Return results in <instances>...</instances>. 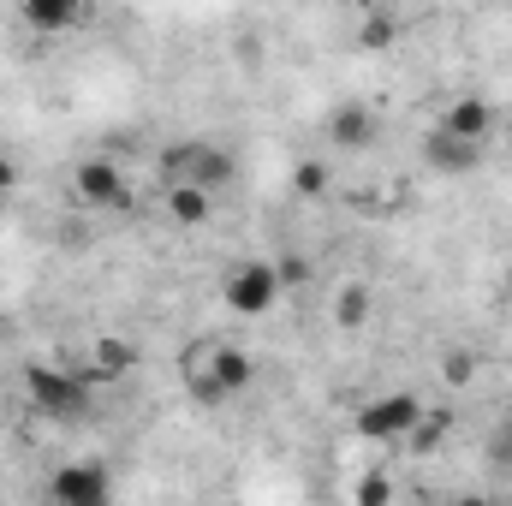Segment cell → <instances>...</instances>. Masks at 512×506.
<instances>
[{
  "label": "cell",
  "mask_w": 512,
  "mask_h": 506,
  "mask_svg": "<svg viewBox=\"0 0 512 506\" xmlns=\"http://www.w3.org/2000/svg\"><path fill=\"white\" fill-rule=\"evenodd\" d=\"M292 185H298L304 197H322V191H328V167H322V161H298V173H292Z\"/></svg>",
  "instance_id": "cell-18"
},
{
  "label": "cell",
  "mask_w": 512,
  "mask_h": 506,
  "mask_svg": "<svg viewBox=\"0 0 512 506\" xmlns=\"http://www.w3.org/2000/svg\"><path fill=\"white\" fill-rule=\"evenodd\" d=\"M334 322H340V328H364V322H370V286H346V292L334 298Z\"/></svg>",
  "instance_id": "cell-16"
},
{
  "label": "cell",
  "mask_w": 512,
  "mask_h": 506,
  "mask_svg": "<svg viewBox=\"0 0 512 506\" xmlns=\"http://www.w3.org/2000/svg\"><path fill=\"white\" fill-rule=\"evenodd\" d=\"M167 179H185V185H203V191H227L239 179V161L227 149H209V143H179L161 155Z\"/></svg>",
  "instance_id": "cell-3"
},
{
  "label": "cell",
  "mask_w": 512,
  "mask_h": 506,
  "mask_svg": "<svg viewBox=\"0 0 512 506\" xmlns=\"http://www.w3.org/2000/svg\"><path fill=\"white\" fill-rule=\"evenodd\" d=\"M280 274H274V262H233L227 268V280H221V298H227V310L233 316H268L274 304H280Z\"/></svg>",
  "instance_id": "cell-2"
},
{
  "label": "cell",
  "mask_w": 512,
  "mask_h": 506,
  "mask_svg": "<svg viewBox=\"0 0 512 506\" xmlns=\"http://www.w3.org/2000/svg\"><path fill=\"white\" fill-rule=\"evenodd\" d=\"M12 185H18V173H12V161L0 155V191H12Z\"/></svg>",
  "instance_id": "cell-23"
},
{
  "label": "cell",
  "mask_w": 512,
  "mask_h": 506,
  "mask_svg": "<svg viewBox=\"0 0 512 506\" xmlns=\"http://www.w3.org/2000/svg\"><path fill=\"white\" fill-rule=\"evenodd\" d=\"M185 393H191L197 405H221V399H233V393L221 387V376H215V370H203V364H197V352L185 358Z\"/></svg>",
  "instance_id": "cell-14"
},
{
  "label": "cell",
  "mask_w": 512,
  "mask_h": 506,
  "mask_svg": "<svg viewBox=\"0 0 512 506\" xmlns=\"http://www.w3.org/2000/svg\"><path fill=\"white\" fill-rule=\"evenodd\" d=\"M334 143H346V149L376 143V114H370V108H340V114H334Z\"/></svg>",
  "instance_id": "cell-13"
},
{
  "label": "cell",
  "mask_w": 512,
  "mask_h": 506,
  "mask_svg": "<svg viewBox=\"0 0 512 506\" xmlns=\"http://www.w3.org/2000/svg\"><path fill=\"white\" fill-rule=\"evenodd\" d=\"M435 126L459 131V137H471V143H489V131H495V108L483 102V96H459V102H447L441 108V120Z\"/></svg>",
  "instance_id": "cell-8"
},
{
  "label": "cell",
  "mask_w": 512,
  "mask_h": 506,
  "mask_svg": "<svg viewBox=\"0 0 512 506\" xmlns=\"http://www.w3.org/2000/svg\"><path fill=\"white\" fill-rule=\"evenodd\" d=\"M507 298H512V268H507Z\"/></svg>",
  "instance_id": "cell-24"
},
{
  "label": "cell",
  "mask_w": 512,
  "mask_h": 506,
  "mask_svg": "<svg viewBox=\"0 0 512 506\" xmlns=\"http://www.w3.org/2000/svg\"><path fill=\"white\" fill-rule=\"evenodd\" d=\"M441 376L453 381V387H465V381L477 376V358H471V352H447V358H441Z\"/></svg>",
  "instance_id": "cell-19"
},
{
  "label": "cell",
  "mask_w": 512,
  "mask_h": 506,
  "mask_svg": "<svg viewBox=\"0 0 512 506\" xmlns=\"http://www.w3.org/2000/svg\"><path fill=\"white\" fill-rule=\"evenodd\" d=\"M72 191H78V203H90V209H126L131 203L126 173H120L114 161H102V155H90V161L72 167Z\"/></svg>",
  "instance_id": "cell-5"
},
{
  "label": "cell",
  "mask_w": 512,
  "mask_h": 506,
  "mask_svg": "<svg viewBox=\"0 0 512 506\" xmlns=\"http://www.w3.org/2000/svg\"><path fill=\"white\" fill-rule=\"evenodd\" d=\"M209 203H215V191L185 185V179H173V191H167V215H173L179 227H203V221H209Z\"/></svg>",
  "instance_id": "cell-12"
},
{
  "label": "cell",
  "mask_w": 512,
  "mask_h": 506,
  "mask_svg": "<svg viewBox=\"0 0 512 506\" xmlns=\"http://www.w3.org/2000/svg\"><path fill=\"white\" fill-rule=\"evenodd\" d=\"M0 334H6V310H0Z\"/></svg>",
  "instance_id": "cell-26"
},
{
  "label": "cell",
  "mask_w": 512,
  "mask_h": 506,
  "mask_svg": "<svg viewBox=\"0 0 512 506\" xmlns=\"http://www.w3.org/2000/svg\"><path fill=\"white\" fill-rule=\"evenodd\" d=\"M489 459H501V465H512V423L501 429V435H489Z\"/></svg>",
  "instance_id": "cell-22"
},
{
  "label": "cell",
  "mask_w": 512,
  "mask_h": 506,
  "mask_svg": "<svg viewBox=\"0 0 512 506\" xmlns=\"http://www.w3.org/2000/svg\"><path fill=\"white\" fill-rule=\"evenodd\" d=\"M423 161H429L435 173H477L483 143H471V137H459V131H447V126H429V137H423Z\"/></svg>",
  "instance_id": "cell-6"
},
{
  "label": "cell",
  "mask_w": 512,
  "mask_h": 506,
  "mask_svg": "<svg viewBox=\"0 0 512 506\" xmlns=\"http://www.w3.org/2000/svg\"><path fill=\"white\" fill-rule=\"evenodd\" d=\"M507 155H512V126H507Z\"/></svg>",
  "instance_id": "cell-25"
},
{
  "label": "cell",
  "mask_w": 512,
  "mask_h": 506,
  "mask_svg": "<svg viewBox=\"0 0 512 506\" xmlns=\"http://www.w3.org/2000/svg\"><path fill=\"white\" fill-rule=\"evenodd\" d=\"M274 274H280V286H304V280H310V262H304V256H280Z\"/></svg>",
  "instance_id": "cell-21"
},
{
  "label": "cell",
  "mask_w": 512,
  "mask_h": 506,
  "mask_svg": "<svg viewBox=\"0 0 512 506\" xmlns=\"http://www.w3.org/2000/svg\"><path fill=\"white\" fill-rule=\"evenodd\" d=\"M352 501H358V506H382V501H393V483H387V477H364Z\"/></svg>",
  "instance_id": "cell-20"
},
{
  "label": "cell",
  "mask_w": 512,
  "mask_h": 506,
  "mask_svg": "<svg viewBox=\"0 0 512 506\" xmlns=\"http://www.w3.org/2000/svg\"><path fill=\"white\" fill-rule=\"evenodd\" d=\"M417 417H423V399L417 393H382V399H370L358 411V435L364 441H405L417 429Z\"/></svg>",
  "instance_id": "cell-4"
},
{
  "label": "cell",
  "mask_w": 512,
  "mask_h": 506,
  "mask_svg": "<svg viewBox=\"0 0 512 506\" xmlns=\"http://www.w3.org/2000/svg\"><path fill=\"white\" fill-rule=\"evenodd\" d=\"M108 471L102 465H66V471H54V483H48V495L66 506H102L108 501Z\"/></svg>",
  "instance_id": "cell-7"
},
{
  "label": "cell",
  "mask_w": 512,
  "mask_h": 506,
  "mask_svg": "<svg viewBox=\"0 0 512 506\" xmlns=\"http://www.w3.org/2000/svg\"><path fill=\"white\" fill-rule=\"evenodd\" d=\"M447 429H453V411H429V405H423V417H417V429H411L405 441H411L417 453H435V447L447 441Z\"/></svg>",
  "instance_id": "cell-15"
},
{
  "label": "cell",
  "mask_w": 512,
  "mask_h": 506,
  "mask_svg": "<svg viewBox=\"0 0 512 506\" xmlns=\"http://www.w3.org/2000/svg\"><path fill=\"white\" fill-rule=\"evenodd\" d=\"M24 393L42 417L54 423H78L90 417V376L84 370H66V364H30L24 370Z\"/></svg>",
  "instance_id": "cell-1"
},
{
  "label": "cell",
  "mask_w": 512,
  "mask_h": 506,
  "mask_svg": "<svg viewBox=\"0 0 512 506\" xmlns=\"http://www.w3.org/2000/svg\"><path fill=\"white\" fill-rule=\"evenodd\" d=\"M131 364H137V346L108 334V340L90 346V370H84V376L90 381H120V376H131Z\"/></svg>",
  "instance_id": "cell-10"
},
{
  "label": "cell",
  "mask_w": 512,
  "mask_h": 506,
  "mask_svg": "<svg viewBox=\"0 0 512 506\" xmlns=\"http://www.w3.org/2000/svg\"><path fill=\"white\" fill-rule=\"evenodd\" d=\"M209 370L221 376L227 393H245V387L256 381V364H251V352H245V346H209Z\"/></svg>",
  "instance_id": "cell-11"
},
{
  "label": "cell",
  "mask_w": 512,
  "mask_h": 506,
  "mask_svg": "<svg viewBox=\"0 0 512 506\" xmlns=\"http://www.w3.org/2000/svg\"><path fill=\"white\" fill-rule=\"evenodd\" d=\"M399 42V18H387V12H370L364 18V30H358V48H370V54H382Z\"/></svg>",
  "instance_id": "cell-17"
},
{
  "label": "cell",
  "mask_w": 512,
  "mask_h": 506,
  "mask_svg": "<svg viewBox=\"0 0 512 506\" xmlns=\"http://www.w3.org/2000/svg\"><path fill=\"white\" fill-rule=\"evenodd\" d=\"M18 18L30 30H42V36H60V30H72L84 18V0H18Z\"/></svg>",
  "instance_id": "cell-9"
}]
</instances>
